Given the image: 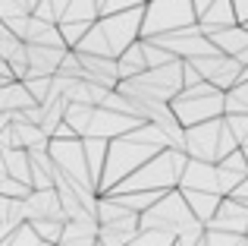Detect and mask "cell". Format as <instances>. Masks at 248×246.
I'll return each mask as SVG.
<instances>
[{"instance_id":"6da1fadb","label":"cell","mask_w":248,"mask_h":246,"mask_svg":"<svg viewBox=\"0 0 248 246\" xmlns=\"http://www.w3.org/2000/svg\"><path fill=\"white\" fill-rule=\"evenodd\" d=\"M141 25H145V6H135L129 13H116V16H101L94 29L79 41V54L91 57H110L120 60L132 44L141 41Z\"/></svg>"},{"instance_id":"7a4b0ae2","label":"cell","mask_w":248,"mask_h":246,"mask_svg":"<svg viewBox=\"0 0 248 246\" xmlns=\"http://www.w3.org/2000/svg\"><path fill=\"white\" fill-rule=\"evenodd\" d=\"M170 107H173L176 120H179L182 126L192 129V126H201V123L226 117V92L214 88L211 82L186 86L173 101H170Z\"/></svg>"},{"instance_id":"3957f363","label":"cell","mask_w":248,"mask_h":246,"mask_svg":"<svg viewBox=\"0 0 248 246\" xmlns=\"http://www.w3.org/2000/svg\"><path fill=\"white\" fill-rule=\"evenodd\" d=\"M192 25H198V13H195L192 0H148L141 38H160L179 29H192Z\"/></svg>"},{"instance_id":"277c9868","label":"cell","mask_w":248,"mask_h":246,"mask_svg":"<svg viewBox=\"0 0 248 246\" xmlns=\"http://www.w3.org/2000/svg\"><path fill=\"white\" fill-rule=\"evenodd\" d=\"M148 41H157L164 51L176 57V60H198V57H214L220 54L217 48L211 44V38L201 32V25H192V29H179V32H170V35L160 38H148Z\"/></svg>"},{"instance_id":"5b68a950","label":"cell","mask_w":248,"mask_h":246,"mask_svg":"<svg viewBox=\"0 0 248 246\" xmlns=\"http://www.w3.org/2000/svg\"><path fill=\"white\" fill-rule=\"evenodd\" d=\"M188 67L201 76V82H211L214 88L220 92H230V88L239 86L245 67L236 60V57H223V54H214V57H198V60H188Z\"/></svg>"},{"instance_id":"8992f818","label":"cell","mask_w":248,"mask_h":246,"mask_svg":"<svg viewBox=\"0 0 248 246\" xmlns=\"http://www.w3.org/2000/svg\"><path fill=\"white\" fill-rule=\"evenodd\" d=\"M198 25H201V32H204V35H214V32H223V29L239 25V16H236L232 0H214L211 10L198 16Z\"/></svg>"},{"instance_id":"52a82bcc","label":"cell","mask_w":248,"mask_h":246,"mask_svg":"<svg viewBox=\"0 0 248 246\" xmlns=\"http://www.w3.org/2000/svg\"><path fill=\"white\" fill-rule=\"evenodd\" d=\"M207 38H211V44L223 57H236V60H239V57L248 51V29H245V25H232V29L214 32V35H207Z\"/></svg>"},{"instance_id":"ba28073f","label":"cell","mask_w":248,"mask_h":246,"mask_svg":"<svg viewBox=\"0 0 248 246\" xmlns=\"http://www.w3.org/2000/svg\"><path fill=\"white\" fill-rule=\"evenodd\" d=\"M29 107H35V98L29 95L25 82L10 79L0 86V114H22Z\"/></svg>"},{"instance_id":"9c48e42d","label":"cell","mask_w":248,"mask_h":246,"mask_svg":"<svg viewBox=\"0 0 248 246\" xmlns=\"http://www.w3.org/2000/svg\"><path fill=\"white\" fill-rule=\"evenodd\" d=\"M3 161H6V174L16 183L31 186V158L25 148H3Z\"/></svg>"},{"instance_id":"30bf717a","label":"cell","mask_w":248,"mask_h":246,"mask_svg":"<svg viewBox=\"0 0 248 246\" xmlns=\"http://www.w3.org/2000/svg\"><path fill=\"white\" fill-rule=\"evenodd\" d=\"M116 63H120V82L123 79H135V76L148 73V60H145V48H141V41L132 44V48H129Z\"/></svg>"},{"instance_id":"8fae6325","label":"cell","mask_w":248,"mask_h":246,"mask_svg":"<svg viewBox=\"0 0 248 246\" xmlns=\"http://www.w3.org/2000/svg\"><path fill=\"white\" fill-rule=\"evenodd\" d=\"M38 3H41V0H0V22H10V19L31 16Z\"/></svg>"},{"instance_id":"7c38bea8","label":"cell","mask_w":248,"mask_h":246,"mask_svg":"<svg viewBox=\"0 0 248 246\" xmlns=\"http://www.w3.org/2000/svg\"><path fill=\"white\" fill-rule=\"evenodd\" d=\"M226 114H248V79L226 92Z\"/></svg>"},{"instance_id":"4fadbf2b","label":"cell","mask_w":248,"mask_h":246,"mask_svg":"<svg viewBox=\"0 0 248 246\" xmlns=\"http://www.w3.org/2000/svg\"><path fill=\"white\" fill-rule=\"evenodd\" d=\"M22 48H25V44L19 41V38L13 35V32L6 29L3 22H0V60H6V63H10V57H13V54H19Z\"/></svg>"},{"instance_id":"5bb4252c","label":"cell","mask_w":248,"mask_h":246,"mask_svg":"<svg viewBox=\"0 0 248 246\" xmlns=\"http://www.w3.org/2000/svg\"><path fill=\"white\" fill-rule=\"evenodd\" d=\"M25 88L35 98V105H47L50 101V88H54V79H25Z\"/></svg>"},{"instance_id":"9a60e30c","label":"cell","mask_w":248,"mask_h":246,"mask_svg":"<svg viewBox=\"0 0 248 246\" xmlns=\"http://www.w3.org/2000/svg\"><path fill=\"white\" fill-rule=\"evenodd\" d=\"M148 0H104L101 6V16H116V13H129L135 6H145Z\"/></svg>"},{"instance_id":"2e32d148","label":"cell","mask_w":248,"mask_h":246,"mask_svg":"<svg viewBox=\"0 0 248 246\" xmlns=\"http://www.w3.org/2000/svg\"><path fill=\"white\" fill-rule=\"evenodd\" d=\"M232 6H236L239 25H248V0H232Z\"/></svg>"},{"instance_id":"e0dca14e","label":"cell","mask_w":248,"mask_h":246,"mask_svg":"<svg viewBox=\"0 0 248 246\" xmlns=\"http://www.w3.org/2000/svg\"><path fill=\"white\" fill-rule=\"evenodd\" d=\"M192 3H195V13L201 16V13H207V10L214 6V0H192Z\"/></svg>"},{"instance_id":"ac0fdd59","label":"cell","mask_w":248,"mask_h":246,"mask_svg":"<svg viewBox=\"0 0 248 246\" xmlns=\"http://www.w3.org/2000/svg\"><path fill=\"white\" fill-rule=\"evenodd\" d=\"M97 6H104V0H97Z\"/></svg>"}]
</instances>
